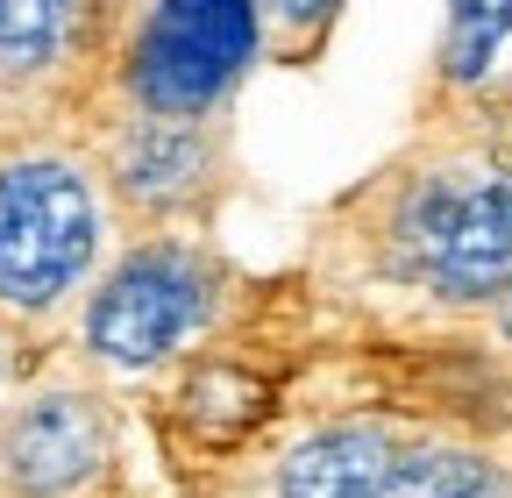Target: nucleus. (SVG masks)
I'll return each instance as SVG.
<instances>
[{
  "label": "nucleus",
  "mask_w": 512,
  "mask_h": 498,
  "mask_svg": "<svg viewBox=\"0 0 512 498\" xmlns=\"http://www.w3.org/2000/svg\"><path fill=\"white\" fill-rule=\"evenodd\" d=\"M29 363H36V349H22V335H15L8 321H0V406L15 399V385L29 378Z\"/></svg>",
  "instance_id": "obj_12"
},
{
  "label": "nucleus",
  "mask_w": 512,
  "mask_h": 498,
  "mask_svg": "<svg viewBox=\"0 0 512 498\" xmlns=\"http://www.w3.org/2000/svg\"><path fill=\"white\" fill-rule=\"evenodd\" d=\"M256 65V0H128L100 100L157 121H214L235 114V93Z\"/></svg>",
  "instance_id": "obj_6"
},
{
  "label": "nucleus",
  "mask_w": 512,
  "mask_h": 498,
  "mask_svg": "<svg viewBox=\"0 0 512 498\" xmlns=\"http://www.w3.org/2000/svg\"><path fill=\"white\" fill-rule=\"evenodd\" d=\"M477 335H484V342H491V349H498V356L512 363V285H505V292H498V299L484 306V321H477Z\"/></svg>",
  "instance_id": "obj_13"
},
{
  "label": "nucleus",
  "mask_w": 512,
  "mask_h": 498,
  "mask_svg": "<svg viewBox=\"0 0 512 498\" xmlns=\"http://www.w3.org/2000/svg\"><path fill=\"white\" fill-rule=\"evenodd\" d=\"M128 0H0V121L8 143L72 136L107 86Z\"/></svg>",
  "instance_id": "obj_7"
},
{
  "label": "nucleus",
  "mask_w": 512,
  "mask_h": 498,
  "mask_svg": "<svg viewBox=\"0 0 512 498\" xmlns=\"http://www.w3.org/2000/svg\"><path fill=\"white\" fill-rule=\"evenodd\" d=\"M114 498H128V484H121V491H114Z\"/></svg>",
  "instance_id": "obj_14"
},
{
  "label": "nucleus",
  "mask_w": 512,
  "mask_h": 498,
  "mask_svg": "<svg viewBox=\"0 0 512 498\" xmlns=\"http://www.w3.org/2000/svg\"><path fill=\"white\" fill-rule=\"evenodd\" d=\"M242 285H249V271L214 235H121L57 349L100 392L150 399L235 314Z\"/></svg>",
  "instance_id": "obj_3"
},
{
  "label": "nucleus",
  "mask_w": 512,
  "mask_h": 498,
  "mask_svg": "<svg viewBox=\"0 0 512 498\" xmlns=\"http://www.w3.org/2000/svg\"><path fill=\"white\" fill-rule=\"evenodd\" d=\"M114 242L121 221L72 136L0 150V321L22 342H64Z\"/></svg>",
  "instance_id": "obj_4"
},
{
  "label": "nucleus",
  "mask_w": 512,
  "mask_h": 498,
  "mask_svg": "<svg viewBox=\"0 0 512 498\" xmlns=\"http://www.w3.org/2000/svg\"><path fill=\"white\" fill-rule=\"evenodd\" d=\"M72 143L93 164L121 235H214L221 207L242 185L235 114L157 121L93 93V107L72 121Z\"/></svg>",
  "instance_id": "obj_5"
},
{
  "label": "nucleus",
  "mask_w": 512,
  "mask_h": 498,
  "mask_svg": "<svg viewBox=\"0 0 512 498\" xmlns=\"http://www.w3.org/2000/svg\"><path fill=\"white\" fill-rule=\"evenodd\" d=\"M384 498H512V442H477V434L420 442Z\"/></svg>",
  "instance_id": "obj_10"
},
{
  "label": "nucleus",
  "mask_w": 512,
  "mask_h": 498,
  "mask_svg": "<svg viewBox=\"0 0 512 498\" xmlns=\"http://www.w3.org/2000/svg\"><path fill=\"white\" fill-rule=\"evenodd\" d=\"M349 0H256V36H264V65L278 72H313L342 29Z\"/></svg>",
  "instance_id": "obj_11"
},
{
  "label": "nucleus",
  "mask_w": 512,
  "mask_h": 498,
  "mask_svg": "<svg viewBox=\"0 0 512 498\" xmlns=\"http://www.w3.org/2000/svg\"><path fill=\"white\" fill-rule=\"evenodd\" d=\"M292 271L349 328H477L512 285V72L420 100L413 136L313 207Z\"/></svg>",
  "instance_id": "obj_1"
},
{
  "label": "nucleus",
  "mask_w": 512,
  "mask_h": 498,
  "mask_svg": "<svg viewBox=\"0 0 512 498\" xmlns=\"http://www.w3.org/2000/svg\"><path fill=\"white\" fill-rule=\"evenodd\" d=\"M505 57H512V0H448L420 100H470V93H484L491 79L512 72Z\"/></svg>",
  "instance_id": "obj_9"
},
{
  "label": "nucleus",
  "mask_w": 512,
  "mask_h": 498,
  "mask_svg": "<svg viewBox=\"0 0 512 498\" xmlns=\"http://www.w3.org/2000/svg\"><path fill=\"white\" fill-rule=\"evenodd\" d=\"M121 477V399L57 349V370L0 406V491L93 498Z\"/></svg>",
  "instance_id": "obj_8"
},
{
  "label": "nucleus",
  "mask_w": 512,
  "mask_h": 498,
  "mask_svg": "<svg viewBox=\"0 0 512 498\" xmlns=\"http://www.w3.org/2000/svg\"><path fill=\"white\" fill-rule=\"evenodd\" d=\"M328 328L335 314L306 292L299 271H249L235 314L150 392V427L164 456L185 477L228 470L285 413L306 356L320 349Z\"/></svg>",
  "instance_id": "obj_2"
}]
</instances>
